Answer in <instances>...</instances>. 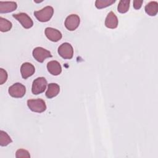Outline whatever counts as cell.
Segmentation results:
<instances>
[{
    "mask_svg": "<svg viewBox=\"0 0 158 158\" xmlns=\"http://www.w3.org/2000/svg\"><path fill=\"white\" fill-rule=\"evenodd\" d=\"M143 2V1H139V0L133 1V7L135 9H139L142 6Z\"/></svg>",
    "mask_w": 158,
    "mask_h": 158,
    "instance_id": "cell-22",
    "label": "cell"
},
{
    "mask_svg": "<svg viewBox=\"0 0 158 158\" xmlns=\"http://www.w3.org/2000/svg\"><path fill=\"white\" fill-rule=\"evenodd\" d=\"M46 36L51 41L57 42L61 40L62 35L61 32L54 28L47 27L44 30Z\"/></svg>",
    "mask_w": 158,
    "mask_h": 158,
    "instance_id": "cell-9",
    "label": "cell"
},
{
    "mask_svg": "<svg viewBox=\"0 0 158 158\" xmlns=\"http://www.w3.org/2000/svg\"><path fill=\"white\" fill-rule=\"evenodd\" d=\"M12 142V139L9 135L4 131H0V145L1 146H6Z\"/></svg>",
    "mask_w": 158,
    "mask_h": 158,
    "instance_id": "cell-16",
    "label": "cell"
},
{
    "mask_svg": "<svg viewBox=\"0 0 158 158\" xmlns=\"http://www.w3.org/2000/svg\"><path fill=\"white\" fill-rule=\"evenodd\" d=\"M115 2V0H96L95 1V6L96 8L101 9L110 6Z\"/></svg>",
    "mask_w": 158,
    "mask_h": 158,
    "instance_id": "cell-19",
    "label": "cell"
},
{
    "mask_svg": "<svg viewBox=\"0 0 158 158\" xmlns=\"http://www.w3.org/2000/svg\"><path fill=\"white\" fill-rule=\"evenodd\" d=\"M17 4L14 1H0V13H9L15 10Z\"/></svg>",
    "mask_w": 158,
    "mask_h": 158,
    "instance_id": "cell-11",
    "label": "cell"
},
{
    "mask_svg": "<svg viewBox=\"0 0 158 158\" xmlns=\"http://www.w3.org/2000/svg\"><path fill=\"white\" fill-rule=\"evenodd\" d=\"M58 54L64 59H71L73 56V48L69 43H64L59 46Z\"/></svg>",
    "mask_w": 158,
    "mask_h": 158,
    "instance_id": "cell-5",
    "label": "cell"
},
{
    "mask_svg": "<svg viewBox=\"0 0 158 158\" xmlns=\"http://www.w3.org/2000/svg\"><path fill=\"white\" fill-rule=\"evenodd\" d=\"M146 13L150 16H155L158 12V2L157 1H150L144 8Z\"/></svg>",
    "mask_w": 158,
    "mask_h": 158,
    "instance_id": "cell-15",
    "label": "cell"
},
{
    "mask_svg": "<svg viewBox=\"0 0 158 158\" xmlns=\"http://www.w3.org/2000/svg\"><path fill=\"white\" fill-rule=\"evenodd\" d=\"M54 14V9L51 6H47L41 10L34 12V15L36 19L41 22H48Z\"/></svg>",
    "mask_w": 158,
    "mask_h": 158,
    "instance_id": "cell-1",
    "label": "cell"
},
{
    "mask_svg": "<svg viewBox=\"0 0 158 158\" xmlns=\"http://www.w3.org/2000/svg\"><path fill=\"white\" fill-rule=\"evenodd\" d=\"M32 54L35 59L40 63L43 62L46 58L52 57L51 52L42 47L35 48L33 50Z\"/></svg>",
    "mask_w": 158,
    "mask_h": 158,
    "instance_id": "cell-6",
    "label": "cell"
},
{
    "mask_svg": "<svg viewBox=\"0 0 158 158\" xmlns=\"http://www.w3.org/2000/svg\"><path fill=\"white\" fill-rule=\"evenodd\" d=\"M27 106L31 111L38 113L43 112L46 109V103L42 99H29L27 101Z\"/></svg>",
    "mask_w": 158,
    "mask_h": 158,
    "instance_id": "cell-2",
    "label": "cell"
},
{
    "mask_svg": "<svg viewBox=\"0 0 158 158\" xmlns=\"http://www.w3.org/2000/svg\"><path fill=\"white\" fill-rule=\"evenodd\" d=\"M80 23V19L77 14H70L67 17L65 20V27L69 31L76 30Z\"/></svg>",
    "mask_w": 158,
    "mask_h": 158,
    "instance_id": "cell-8",
    "label": "cell"
},
{
    "mask_svg": "<svg viewBox=\"0 0 158 158\" xmlns=\"http://www.w3.org/2000/svg\"><path fill=\"white\" fill-rule=\"evenodd\" d=\"M12 17L18 20L22 27L26 29L30 28L33 25V22L31 17L26 13L20 12L19 14H14Z\"/></svg>",
    "mask_w": 158,
    "mask_h": 158,
    "instance_id": "cell-7",
    "label": "cell"
},
{
    "mask_svg": "<svg viewBox=\"0 0 158 158\" xmlns=\"http://www.w3.org/2000/svg\"><path fill=\"white\" fill-rule=\"evenodd\" d=\"M48 82L44 77H38L35 79L32 83L31 92L33 94L37 95L44 91L46 88Z\"/></svg>",
    "mask_w": 158,
    "mask_h": 158,
    "instance_id": "cell-3",
    "label": "cell"
},
{
    "mask_svg": "<svg viewBox=\"0 0 158 158\" xmlns=\"http://www.w3.org/2000/svg\"><path fill=\"white\" fill-rule=\"evenodd\" d=\"M47 69L51 75L54 76L59 75L62 72V67L57 60L49 61L47 64Z\"/></svg>",
    "mask_w": 158,
    "mask_h": 158,
    "instance_id": "cell-13",
    "label": "cell"
},
{
    "mask_svg": "<svg viewBox=\"0 0 158 158\" xmlns=\"http://www.w3.org/2000/svg\"><path fill=\"white\" fill-rule=\"evenodd\" d=\"M8 93L13 98H21L25 94L26 88L20 83H15L9 88Z\"/></svg>",
    "mask_w": 158,
    "mask_h": 158,
    "instance_id": "cell-4",
    "label": "cell"
},
{
    "mask_svg": "<svg viewBox=\"0 0 158 158\" xmlns=\"http://www.w3.org/2000/svg\"><path fill=\"white\" fill-rule=\"evenodd\" d=\"M16 158H29L30 157V154L29 152L23 149H19L15 152Z\"/></svg>",
    "mask_w": 158,
    "mask_h": 158,
    "instance_id": "cell-20",
    "label": "cell"
},
{
    "mask_svg": "<svg viewBox=\"0 0 158 158\" xmlns=\"http://www.w3.org/2000/svg\"><path fill=\"white\" fill-rule=\"evenodd\" d=\"M7 77H8V75L7 72L2 68H1L0 69V85H2L7 81Z\"/></svg>",
    "mask_w": 158,
    "mask_h": 158,
    "instance_id": "cell-21",
    "label": "cell"
},
{
    "mask_svg": "<svg viewBox=\"0 0 158 158\" xmlns=\"http://www.w3.org/2000/svg\"><path fill=\"white\" fill-rule=\"evenodd\" d=\"M130 0H120L117 6V10L121 14H124L128 12L130 8Z\"/></svg>",
    "mask_w": 158,
    "mask_h": 158,
    "instance_id": "cell-17",
    "label": "cell"
},
{
    "mask_svg": "<svg viewBox=\"0 0 158 158\" xmlns=\"http://www.w3.org/2000/svg\"><path fill=\"white\" fill-rule=\"evenodd\" d=\"M59 85L56 83H51L48 85V89L45 93V95L48 98L51 99L56 97L59 93Z\"/></svg>",
    "mask_w": 158,
    "mask_h": 158,
    "instance_id": "cell-14",
    "label": "cell"
},
{
    "mask_svg": "<svg viewBox=\"0 0 158 158\" xmlns=\"http://www.w3.org/2000/svg\"><path fill=\"white\" fill-rule=\"evenodd\" d=\"M118 23V20L116 15L112 11L109 12L105 19L106 27L110 29H114L117 27Z\"/></svg>",
    "mask_w": 158,
    "mask_h": 158,
    "instance_id": "cell-12",
    "label": "cell"
},
{
    "mask_svg": "<svg viewBox=\"0 0 158 158\" xmlns=\"http://www.w3.org/2000/svg\"><path fill=\"white\" fill-rule=\"evenodd\" d=\"M35 72V68L30 62H24L20 67V73L23 79H27L32 76Z\"/></svg>",
    "mask_w": 158,
    "mask_h": 158,
    "instance_id": "cell-10",
    "label": "cell"
},
{
    "mask_svg": "<svg viewBox=\"0 0 158 158\" xmlns=\"http://www.w3.org/2000/svg\"><path fill=\"white\" fill-rule=\"evenodd\" d=\"M12 27V23L6 19L0 17V31L6 32L9 31Z\"/></svg>",
    "mask_w": 158,
    "mask_h": 158,
    "instance_id": "cell-18",
    "label": "cell"
}]
</instances>
